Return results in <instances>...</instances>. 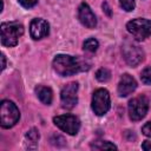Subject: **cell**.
<instances>
[{"label": "cell", "instance_id": "11", "mask_svg": "<svg viewBox=\"0 0 151 151\" xmlns=\"http://www.w3.org/2000/svg\"><path fill=\"white\" fill-rule=\"evenodd\" d=\"M50 32V25L46 20L41 19V18H37V19H33L31 21V25H29V33H31V37L33 39H41L44 37H46Z\"/></svg>", "mask_w": 151, "mask_h": 151}, {"label": "cell", "instance_id": "14", "mask_svg": "<svg viewBox=\"0 0 151 151\" xmlns=\"http://www.w3.org/2000/svg\"><path fill=\"white\" fill-rule=\"evenodd\" d=\"M25 138H26V142H25L26 149H28V150H34V149L38 146V140H39V138H40L39 131L33 127V129H31L29 131H27Z\"/></svg>", "mask_w": 151, "mask_h": 151}, {"label": "cell", "instance_id": "21", "mask_svg": "<svg viewBox=\"0 0 151 151\" xmlns=\"http://www.w3.org/2000/svg\"><path fill=\"white\" fill-rule=\"evenodd\" d=\"M142 132H143L145 136L151 137V120H150V122H147V123L142 127Z\"/></svg>", "mask_w": 151, "mask_h": 151}, {"label": "cell", "instance_id": "25", "mask_svg": "<svg viewBox=\"0 0 151 151\" xmlns=\"http://www.w3.org/2000/svg\"><path fill=\"white\" fill-rule=\"evenodd\" d=\"M1 60H2V66H1V70H5V67H6V58H5V54H4V53L1 54Z\"/></svg>", "mask_w": 151, "mask_h": 151}, {"label": "cell", "instance_id": "12", "mask_svg": "<svg viewBox=\"0 0 151 151\" xmlns=\"http://www.w3.org/2000/svg\"><path fill=\"white\" fill-rule=\"evenodd\" d=\"M137 88V81L134 78L127 73L123 74L118 84V94L120 97H127Z\"/></svg>", "mask_w": 151, "mask_h": 151}, {"label": "cell", "instance_id": "16", "mask_svg": "<svg viewBox=\"0 0 151 151\" xmlns=\"http://www.w3.org/2000/svg\"><path fill=\"white\" fill-rule=\"evenodd\" d=\"M98 47H99V42H98V40L94 39V38H88V39L85 40V42H84V50L87 51V52L93 53V52L97 51Z\"/></svg>", "mask_w": 151, "mask_h": 151}, {"label": "cell", "instance_id": "24", "mask_svg": "<svg viewBox=\"0 0 151 151\" xmlns=\"http://www.w3.org/2000/svg\"><path fill=\"white\" fill-rule=\"evenodd\" d=\"M103 9L105 11V13L110 17L111 15V11H110V7H109V5H107V2H103Z\"/></svg>", "mask_w": 151, "mask_h": 151}, {"label": "cell", "instance_id": "8", "mask_svg": "<svg viewBox=\"0 0 151 151\" xmlns=\"http://www.w3.org/2000/svg\"><path fill=\"white\" fill-rule=\"evenodd\" d=\"M122 52H123V57H124V60L126 61V64L132 67L139 65L144 60V51L137 45L126 42L123 46Z\"/></svg>", "mask_w": 151, "mask_h": 151}, {"label": "cell", "instance_id": "2", "mask_svg": "<svg viewBox=\"0 0 151 151\" xmlns=\"http://www.w3.org/2000/svg\"><path fill=\"white\" fill-rule=\"evenodd\" d=\"M24 34V26L18 21L1 24V44L7 47H13L18 44L19 38Z\"/></svg>", "mask_w": 151, "mask_h": 151}, {"label": "cell", "instance_id": "23", "mask_svg": "<svg viewBox=\"0 0 151 151\" xmlns=\"http://www.w3.org/2000/svg\"><path fill=\"white\" fill-rule=\"evenodd\" d=\"M142 149L143 150H151V142H149V140H145L143 144H142Z\"/></svg>", "mask_w": 151, "mask_h": 151}, {"label": "cell", "instance_id": "7", "mask_svg": "<svg viewBox=\"0 0 151 151\" xmlns=\"http://www.w3.org/2000/svg\"><path fill=\"white\" fill-rule=\"evenodd\" d=\"M54 124L63 130L64 132L74 136L78 133L79 129H80V122L79 119L73 116V114H61V116H57L53 118Z\"/></svg>", "mask_w": 151, "mask_h": 151}, {"label": "cell", "instance_id": "19", "mask_svg": "<svg viewBox=\"0 0 151 151\" xmlns=\"http://www.w3.org/2000/svg\"><path fill=\"white\" fill-rule=\"evenodd\" d=\"M119 4L122 6V8L126 12H131L134 8V0H119Z\"/></svg>", "mask_w": 151, "mask_h": 151}, {"label": "cell", "instance_id": "4", "mask_svg": "<svg viewBox=\"0 0 151 151\" xmlns=\"http://www.w3.org/2000/svg\"><path fill=\"white\" fill-rule=\"evenodd\" d=\"M126 28L134 39L142 41L151 35V20L144 18L132 19L126 24Z\"/></svg>", "mask_w": 151, "mask_h": 151}, {"label": "cell", "instance_id": "10", "mask_svg": "<svg viewBox=\"0 0 151 151\" xmlns=\"http://www.w3.org/2000/svg\"><path fill=\"white\" fill-rule=\"evenodd\" d=\"M78 19L87 28H94L97 26V18L86 2L80 4L78 8Z\"/></svg>", "mask_w": 151, "mask_h": 151}, {"label": "cell", "instance_id": "3", "mask_svg": "<svg viewBox=\"0 0 151 151\" xmlns=\"http://www.w3.org/2000/svg\"><path fill=\"white\" fill-rule=\"evenodd\" d=\"M20 118V112L17 105L11 100H2L0 104V123L4 129L14 126Z\"/></svg>", "mask_w": 151, "mask_h": 151}, {"label": "cell", "instance_id": "9", "mask_svg": "<svg viewBox=\"0 0 151 151\" xmlns=\"http://www.w3.org/2000/svg\"><path fill=\"white\" fill-rule=\"evenodd\" d=\"M77 92H78V84L76 81L70 83L63 87L60 92V99H61V106L64 109L71 110L77 105L78 103Z\"/></svg>", "mask_w": 151, "mask_h": 151}, {"label": "cell", "instance_id": "13", "mask_svg": "<svg viewBox=\"0 0 151 151\" xmlns=\"http://www.w3.org/2000/svg\"><path fill=\"white\" fill-rule=\"evenodd\" d=\"M35 93H37V97L39 98V100L42 104L51 105L52 99H53V93H52V90L50 87L39 85V86L35 87Z\"/></svg>", "mask_w": 151, "mask_h": 151}, {"label": "cell", "instance_id": "18", "mask_svg": "<svg viewBox=\"0 0 151 151\" xmlns=\"http://www.w3.org/2000/svg\"><path fill=\"white\" fill-rule=\"evenodd\" d=\"M140 79L145 85H151V67H145L142 71Z\"/></svg>", "mask_w": 151, "mask_h": 151}, {"label": "cell", "instance_id": "20", "mask_svg": "<svg viewBox=\"0 0 151 151\" xmlns=\"http://www.w3.org/2000/svg\"><path fill=\"white\" fill-rule=\"evenodd\" d=\"M20 2V5L25 8H31L33 6H35V4L38 2V0H18Z\"/></svg>", "mask_w": 151, "mask_h": 151}, {"label": "cell", "instance_id": "17", "mask_svg": "<svg viewBox=\"0 0 151 151\" xmlns=\"http://www.w3.org/2000/svg\"><path fill=\"white\" fill-rule=\"evenodd\" d=\"M96 78H97V80H99L101 83H105L111 78V72L107 68L101 67L96 72Z\"/></svg>", "mask_w": 151, "mask_h": 151}, {"label": "cell", "instance_id": "5", "mask_svg": "<svg viewBox=\"0 0 151 151\" xmlns=\"http://www.w3.org/2000/svg\"><path fill=\"white\" fill-rule=\"evenodd\" d=\"M149 110V100L145 96L140 94L129 101V116L133 122L143 119Z\"/></svg>", "mask_w": 151, "mask_h": 151}, {"label": "cell", "instance_id": "15", "mask_svg": "<svg viewBox=\"0 0 151 151\" xmlns=\"http://www.w3.org/2000/svg\"><path fill=\"white\" fill-rule=\"evenodd\" d=\"M91 147L96 150H117V146L110 142H94Z\"/></svg>", "mask_w": 151, "mask_h": 151}, {"label": "cell", "instance_id": "6", "mask_svg": "<svg viewBox=\"0 0 151 151\" xmlns=\"http://www.w3.org/2000/svg\"><path fill=\"white\" fill-rule=\"evenodd\" d=\"M92 110L97 116H103L110 110V94L105 88H98L92 96Z\"/></svg>", "mask_w": 151, "mask_h": 151}, {"label": "cell", "instance_id": "22", "mask_svg": "<svg viewBox=\"0 0 151 151\" xmlns=\"http://www.w3.org/2000/svg\"><path fill=\"white\" fill-rule=\"evenodd\" d=\"M58 140H60V142H65L64 138H63L61 136H57V134H54V136L51 138V142H52V144H54V145H59Z\"/></svg>", "mask_w": 151, "mask_h": 151}, {"label": "cell", "instance_id": "1", "mask_svg": "<svg viewBox=\"0 0 151 151\" xmlns=\"http://www.w3.org/2000/svg\"><path fill=\"white\" fill-rule=\"evenodd\" d=\"M54 71L61 76H73L80 71H87L90 68V63L78 57H71L67 54H59L53 59Z\"/></svg>", "mask_w": 151, "mask_h": 151}]
</instances>
